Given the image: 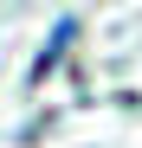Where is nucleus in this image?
<instances>
[{
	"label": "nucleus",
	"instance_id": "f257e3e1",
	"mask_svg": "<svg viewBox=\"0 0 142 148\" xmlns=\"http://www.w3.org/2000/svg\"><path fill=\"white\" fill-rule=\"evenodd\" d=\"M65 39H71V19H58V26H52V45H45V52L32 58V71H45V64H52V58L65 52Z\"/></svg>",
	"mask_w": 142,
	"mask_h": 148
}]
</instances>
